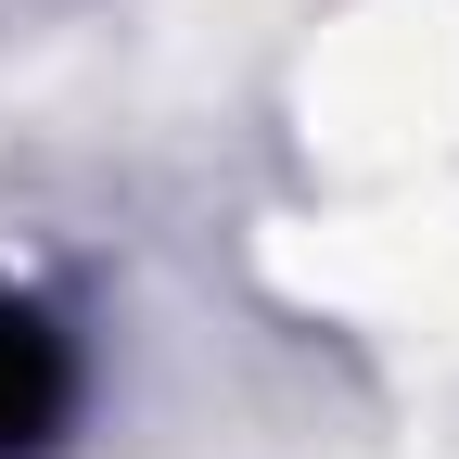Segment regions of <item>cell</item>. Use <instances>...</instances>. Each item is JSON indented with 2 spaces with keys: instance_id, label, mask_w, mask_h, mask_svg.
I'll list each match as a JSON object with an SVG mask.
<instances>
[{
  "instance_id": "cell-1",
  "label": "cell",
  "mask_w": 459,
  "mask_h": 459,
  "mask_svg": "<svg viewBox=\"0 0 459 459\" xmlns=\"http://www.w3.org/2000/svg\"><path fill=\"white\" fill-rule=\"evenodd\" d=\"M65 409H77V344H65V319L26 307V294H0V459L39 446Z\"/></svg>"
}]
</instances>
